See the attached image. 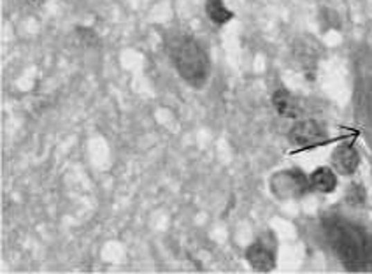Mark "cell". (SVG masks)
<instances>
[{
  "mask_svg": "<svg viewBox=\"0 0 372 274\" xmlns=\"http://www.w3.org/2000/svg\"><path fill=\"white\" fill-rule=\"evenodd\" d=\"M246 259H248L249 266L258 273H269L276 267V255L267 244L263 243H253L248 250H246Z\"/></svg>",
  "mask_w": 372,
  "mask_h": 274,
  "instance_id": "obj_5",
  "label": "cell"
},
{
  "mask_svg": "<svg viewBox=\"0 0 372 274\" xmlns=\"http://www.w3.org/2000/svg\"><path fill=\"white\" fill-rule=\"evenodd\" d=\"M327 137L325 128L315 120H302L292 127L290 130V139L292 143L301 148H311L316 144H321Z\"/></svg>",
  "mask_w": 372,
  "mask_h": 274,
  "instance_id": "obj_3",
  "label": "cell"
},
{
  "mask_svg": "<svg viewBox=\"0 0 372 274\" xmlns=\"http://www.w3.org/2000/svg\"><path fill=\"white\" fill-rule=\"evenodd\" d=\"M346 199H348V203L353 204V206H358V204H362L365 200L364 188H362L358 183H353L350 188H348Z\"/></svg>",
  "mask_w": 372,
  "mask_h": 274,
  "instance_id": "obj_9",
  "label": "cell"
},
{
  "mask_svg": "<svg viewBox=\"0 0 372 274\" xmlns=\"http://www.w3.org/2000/svg\"><path fill=\"white\" fill-rule=\"evenodd\" d=\"M206 11L216 25H223V23L230 22L233 16L232 11L227 9V6L223 4V0H206Z\"/></svg>",
  "mask_w": 372,
  "mask_h": 274,
  "instance_id": "obj_8",
  "label": "cell"
},
{
  "mask_svg": "<svg viewBox=\"0 0 372 274\" xmlns=\"http://www.w3.org/2000/svg\"><path fill=\"white\" fill-rule=\"evenodd\" d=\"M271 190L279 199H301L311 190L309 176L299 169L279 171L272 176Z\"/></svg>",
  "mask_w": 372,
  "mask_h": 274,
  "instance_id": "obj_2",
  "label": "cell"
},
{
  "mask_svg": "<svg viewBox=\"0 0 372 274\" xmlns=\"http://www.w3.org/2000/svg\"><path fill=\"white\" fill-rule=\"evenodd\" d=\"M169 55L176 65L177 72L186 83L202 87L207 79L209 64L206 51L199 42L186 34H176L169 39Z\"/></svg>",
  "mask_w": 372,
  "mask_h": 274,
  "instance_id": "obj_1",
  "label": "cell"
},
{
  "mask_svg": "<svg viewBox=\"0 0 372 274\" xmlns=\"http://www.w3.org/2000/svg\"><path fill=\"white\" fill-rule=\"evenodd\" d=\"M360 155L351 144H339L332 153V167L342 176H350L358 169Z\"/></svg>",
  "mask_w": 372,
  "mask_h": 274,
  "instance_id": "obj_4",
  "label": "cell"
},
{
  "mask_svg": "<svg viewBox=\"0 0 372 274\" xmlns=\"http://www.w3.org/2000/svg\"><path fill=\"white\" fill-rule=\"evenodd\" d=\"M337 187V176L328 167H318L309 174V188L318 194H330Z\"/></svg>",
  "mask_w": 372,
  "mask_h": 274,
  "instance_id": "obj_7",
  "label": "cell"
},
{
  "mask_svg": "<svg viewBox=\"0 0 372 274\" xmlns=\"http://www.w3.org/2000/svg\"><path fill=\"white\" fill-rule=\"evenodd\" d=\"M272 105L276 108L281 117L285 118H299L302 114V104L294 94L288 90H278L272 95Z\"/></svg>",
  "mask_w": 372,
  "mask_h": 274,
  "instance_id": "obj_6",
  "label": "cell"
}]
</instances>
